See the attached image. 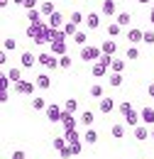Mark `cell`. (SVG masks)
<instances>
[{
	"instance_id": "d6a6232c",
	"label": "cell",
	"mask_w": 154,
	"mask_h": 159,
	"mask_svg": "<svg viewBox=\"0 0 154 159\" xmlns=\"http://www.w3.org/2000/svg\"><path fill=\"white\" fill-rule=\"evenodd\" d=\"M74 44H78V47H86V44H88V34L78 30V32H76V37H74Z\"/></svg>"
},
{
	"instance_id": "484cf974",
	"label": "cell",
	"mask_w": 154,
	"mask_h": 159,
	"mask_svg": "<svg viewBox=\"0 0 154 159\" xmlns=\"http://www.w3.org/2000/svg\"><path fill=\"white\" fill-rule=\"evenodd\" d=\"M39 12H42L44 17H52V15L57 12V10H54V2H42V5H39Z\"/></svg>"
},
{
	"instance_id": "7c38bea8",
	"label": "cell",
	"mask_w": 154,
	"mask_h": 159,
	"mask_svg": "<svg viewBox=\"0 0 154 159\" xmlns=\"http://www.w3.org/2000/svg\"><path fill=\"white\" fill-rule=\"evenodd\" d=\"M132 135H135V139L144 142V139H149V137H152V127H147V125H137L135 130H132Z\"/></svg>"
},
{
	"instance_id": "bcb514c9",
	"label": "cell",
	"mask_w": 154,
	"mask_h": 159,
	"mask_svg": "<svg viewBox=\"0 0 154 159\" xmlns=\"http://www.w3.org/2000/svg\"><path fill=\"white\" fill-rule=\"evenodd\" d=\"M37 5H42L39 0H25V2H22V7H25V10H37Z\"/></svg>"
},
{
	"instance_id": "db71d44e",
	"label": "cell",
	"mask_w": 154,
	"mask_h": 159,
	"mask_svg": "<svg viewBox=\"0 0 154 159\" xmlns=\"http://www.w3.org/2000/svg\"><path fill=\"white\" fill-rule=\"evenodd\" d=\"M0 5H2V7H7V5H10V0H0Z\"/></svg>"
},
{
	"instance_id": "d590c367",
	"label": "cell",
	"mask_w": 154,
	"mask_h": 159,
	"mask_svg": "<svg viewBox=\"0 0 154 159\" xmlns=\"http://www.w3.org/2000/svg\"><path fill=\"white\" fill-rule=\"evenodd\" d=\"M47 105H49V103L42 98V96H37V98L32 100V108H34V110H47Z\"/></svg>"
},
{
	"instance_id": "cb8c5ba5",
	"label": "cell",
	"mask_w": 154,
	"mask_h": 159,
	"mask_svg": "<svg viewBox=\"0 0 154 159\" xmlns=\"http://www.w3.org/2000/svg\"><path fill=\"white\" fill-rule=\"evenodd\" d=\"M115 22L120 25V27H127V25H132V15H130V12H117Z\"/></svg>"
},
{
	"instance_id": "f6af8a7d",
	"label": "cell",
	"mask_w": 154,
	"mask_h": 159,
	"mask_svg": "<svg viewBox=\"0 0 154 159\" xmlns=\"http://www.w3.org/2000/svg\"><path fill=\"white\" fill-rule=\"evenodd\" d=\"M66 144H69V142H66V137H54V149H59V152H61Z\"/></svg>"
},
{
	"instance_id": "ba28073f",
	"label": "cell",
	"mask_w": 154,
	"mask_h": 159,
	"mask_svg": "<svg viewBox=\"0 0 154 159\" xmlns=\"http://www.w3.org/2000/svg\"><path fill=\"white\" fill-rule=\"evenodd\" d=\"M98 110H100L103 115H108V113H113V110H115V100L110 98V96H103V98L98 100Z\"/></svg>"
},
{
	"instance_id": "44dd1931",
	"label": "cell",
	"mask_w": 154,
	"mask_h": 159,
	"mask_svg": "<svg viewBox=\"0 0 154 159\" xmlns=\"http://www.w3.org/2000/svg\"><path fill=\"white\" fill-rule=\"evenodd\" d=\"M83 142L96 144V142H98V130H93V127H86V132H83Z\"/></svg>"
},
{
	"instance_id": "9a60e30c",
	"label": "cell",
	"mask_w": 154,
	"mask_h": 159,
	"mask_svg": "<svg viewBox=\"0 0 154 159\" xmlns=\"http://www.w3.org/2000/svg\"><path fill=\"white\" fill-rule=\"evenodd\" d=\"M5 74H7V79L12 83H17V81H22V66H10Z\"/></svg>"
},
{
	"instance_id": "8992f818",
	"label": "cell",
	"mask_w": 154,
	"mask_h": 159,
	"mask_svg": "<svg viewBox=\"0 0 154 159\" xmlns=\"http://www.w3.org/2000/svg\"><path fill=\"white\" fill-rule=\"evenodd\" d=\"M49 52H52L54 57H59V59L66 57V54H69V42H52V44H49Z\"/></svg>"
},
{
	"instance_id": "6da1fadb",
	"label": "cell",
	"mask_w": 154,
	"mask_h": 159,
	"mask_svg": "<svg viewBox=\"0 0 154 159\" xmlns=\"http://www.w3.org/2000/svg\"><path fill=\"white\" fill-rule=\"evenodd\" d=\"M78 57H81V61H93L96 64L103 57V52H100V47H96V44H86V47H81Z\"/></svg>"
},
{
	"instance_id": "e575fe53",
	"label": "cell",
	"mask_w": 154,
	"mask_h": 159,
	"mask_svg": "<svg viewBox=\"0 0 154 159\" xmlns=\"http://www.w3.org/2000/svg\"><path fill=\"white\" fill-rule=\"evenodd\" d=\"M110 69H113V74H122V71H125V61L122 59H113Z\"/></svg>"
},
{
	"instance_id": "7a4b0ae2",
	"label": "cell",
	"mask_w": 154,
	"mask_h": 159,
	"mask_svg": "<svg viewBox=\"0 0 154 159\" xmlns=\"http://www.w3.org/2000/svg\"><path fill=\"white\" fill-rule=\"evenodd\" d=\"M37 61H39V66H42L44 71H54V69H59V57H54L52 52H42V54H37Z\"/></svg>"
},
{
	"instance_id": "60d3db41",
	"label": "cell",
	"mask_w": 154,
	"mask_h": 159,
	"mask_svg": "<svg viewBox=\"0 0 154 159\" xmlns=\"http://www.w3.org/2000/svg\"><path fill=\"white\" fill-rule=\"evenodd\" d=\"M10 86H12V81L7 79V74H2L0 76V91H10Z\"/></svg>"
},
{
	"instance_id": "ee69618b",
	"label": "cell",
	"mask_w": 154,
	"mask_h": 159,
	"mask_svg": "<svg viewBox=\"0 0 154 159\" xmlns=\"http://www.w3.org/2000/svg\"><path fill=\"white\" fill-rule=\"evenodd\" d=\"M25 34H27V39H34V37H37V25H27Z\"/></svg>"
},
{
	"instance_id": "d6986e66",
	"label": "cell",
	"mask_w": 154,
	"mask_h": 159,
	"mask_svg": "<svg viewBox=\"0 0 154 159\" xmlns=\"http://www.w3.org/2000/svg\"><path fill=\"white\" fill-rule=\"evenodd\" d=\"M108 69H110L108 64H103V61H96V64H93V76H96V79L105 76V74H108Z\"/></svg>"
},
{
	"instance_id": "4fadbf2b",
	"label": "cell",
	"mask_w": 154,
	"mask_h": 159,
	"mask_svg": "<svg viewBox=\"0 0 154 159\" xmlns=\"http://www.w3.org/2000/svg\"><path fill=\"white\" fill-rule=\"evenodd\" d=\"M125 125H130L132 130H135L137 125H142V115H139V110H132V113H127V115H125Z\"/></svg>"
},
{
	"instance_id": "f1b7e54d",
	"label": "cell",
	"mask_w": 154,
	"mask_h": 159,
	"mask_svg": "<svg viewBox=\"0 0 154 159\" xmlns=\"http://www.w3.org/2000/svg\"><path fill=\"white\" fill-rule=\"evenodd\" d=\"M61 30H64V34H66V37H76V32H78V25H74V22H66V25H64Z\"/></svg>"
},
{
	"instance_id": "277c9868",
	"label": "cell",
	"mask_w": 154,
	"mask_h": 159,
	"mask_svg": "<svg viewBox=\"0 0 154 159\" xmlns=\"http://www.w3.org/2000/svg\"><path fill=\"white\" fill-rule=\"evenodd\" d=\"M12 88H15V93L17 96H32L34 93V88H37V83L34 81H17V83H12Z\"/></svg>"
},
{
	"instance_id": "4dcf8cb0",
	"label": "cell",
	"mask_w": 154,
	"mask_h": 159,
	"mask_svg": "<svg viewBox=\"0 0 154 159\" xmlns=\"http://www.w3.org/2000/svg\"><path fill=\"white\" fill-rule=\"evenodd\" d=\"M64 110H66V113H74V115H76V110H78V100H76V98H69L66 103H64Z\"/></svg>"
},
{
	"instance_id": "e0dca14e",
	"label": "cell",
	"mask_w": 154,
	"mask_h": 159,
	"mask_svg": "<svg viewBox=\"0 0 154 159\" xmlns=\"http://www.w3.org/2000/svg\"><path fill=\"white\" fill-rule=\"evenodd\" d=\"M34 83H37V88H42V91H49L52 88V79L47 74H39L37 79H34Z\"/></svg>"
},
{
	"instance_id": "f907efd6",
	"label": "cell",
	"mask_w": 154,
	"mask_h": 159,
	"mask_svg": "<svg viewBox=\"0 0 154 159\" xmlns=\"http://www.w3.org/2000/svg\"><path fill=\"white\" fill-rule=\"evenodd\" d=\"M147 96H149V98H154V81L147 86Z\"/></svg>"
},
{
	"instance_id": "ac0fdd59",
	"label": "cell",
	"mask_w": 154,
	"mask_h": 159,
	"mask_svg": "<svg viewBox=\"0 0 154 159\" xmlns=\"http://www.w3.org/2000/svg\"><path fill=\"white\" fill-rule=\"evenodd\" d=\"M100 52H103V54H108V57H113V54L117 52V44H115L113 39H108V42H100Z\"/></svg>"
},
{
	"instance_id": "ab89813d",
	"label": "cell",
	"mask_w": 154,
	"mask_h": 159,
	"mask_svg": "<svg viewBox=\"0 0 154 159\" xmlns=\"http://www.w3.org/2000/svg\"><path fill=\"white\" fill-rule=\"evenodd\" d=\"M71 66H74V59H71V57H69V54H66V57H61V59H59V69H71Z\"/></svg>"
},
{
	"instance_id": "9c48e42d",
	"label": "cell",
	"mask_w": 154,
	"mask_h": 159,
	"mask_svg": "<svg viewBox=\"0 0 154 159\" xmlns=\"http://www.w3.org/2000/svg\"><path fill=\"white\" fill-rule=\"evenodd\" d=\"M139 115H142V125L154 127V108H152V105H144V108L139 110Z\"/></svg>"
},
{
	"instance_id": "11a10c76",
	"label": "cell",
	"mask_w": 154,
	"mask_h": 159,
	"mask_svg": "<svg viewBox=\"0 0 154 159\" xmlns=\"http://www.w3.org/2000/svg\"><path fill=\"white\" fill-rule=\"evenodd\" d=\"M12 2H15V5H22V2H25V0H12Z\"/></svg>"
},
{
	"instance_id": "9f6ffc18",
	"label": "cell",
	"mask_w": 154,
	"mask_h": 159,
	"mask_svg": "<svg viewBox=\"0 0 154 159\" xmlns=\"http://www.w3.org/2000/svg\"><path fill=\"white\" fill-rule=\"evenodd\" d=\"M137 2H152V0H137Z\"/></svg>"
},
{
	"instance_id": "6f0895ef",
	"label": "cell",
	"mask_w": 154,
	"mask_h": 159,
	"mask_svg": "<svg viewBox=\"0 0 154 159\" xmlns=\"http://www.w3.org/2000/svg\"><path fill=\"white\" fill-rule=\"evenodd\" d=\"M152 139H154V127H152Z\"/></svg>"
},
{
	"instance_id": "c3c4849f",
	"label": "cell",
	"mask_w": 154,
	"mask_h": 159,
	"mask_svg": "<svg viewBox=\"0 0 154 159\" xmlns=\"http://www.w3.org/2000/svg\"><path fill=\"white\" fill-rule=\"evenodd\" d=\"M10 159H27V154H25L22 149H15V152H12V157H10Z\"/></svg>"
},
{
	"instance_id": "8d00e7d4",
	"label": "cell",
	"mask_w": 154,
	"mask_h": 159,
	"mask_svg": "<svg viewBox=\"0 0 154 159\" xmlns=\"http://www.w3.org/2000/svg\"><path fill=\"white\" fill-rule=\"evenodd\" d=\"M15 47H17V39H15V37H5V39H2V49H5V52L15 49Z\"/></svg>"
},
{
	"instance_id": "d4e9b609",
	"label": "cell",
	"mask_w": 154,
	"mask_h": 159,
	"mask_svg": "<svg viewBox=\"0 0 154 159\" xmlns=\"http://www.w3.org/2000/svg\"><path fill=\"white\" fill-rule=\"evenodd\" d=\"M64 137L69 144H76V142H83V137L78 135V130H69V132H64Z\"/></svg>"
},
{
	"instance_id": "4316f807",
	"label": "cell",
	"mask_w": 154,
	"mask_h": 159,
	"mask_svg": "<svg viewBox=\"0 0 154 159\" xmlns=\"http://www.w3.org/2000/svg\"><path fill=\"white\" fill-rule=\"evenodd\" d=\"M110 135H113L115 139H122V137H125V125H122V122H115L113 130H110Z\"/></svg>"
},
{
	"instance_id": "74e56055",
	"label": "cell",
	"mask_w": 154,
	"mask_h": 159,
	"mask_svg": "<svg viewBox=\"0 0 154 159\" xmlns=\"http://www.w3.org/2000/svg\"><path fill=\"white\" fill-rule=\"evenodd\" d=\"M69 37L64 34V30H52V42H66Z\"/></svg>"
},
{
	"instance_id": "5bb4252c",
	"label": "cell",
	"mask_w": 154,
	"mask_h": 159,
	"mask_svg": "<svg viewBox=\"0 0 154 159\" xmlns=\"http://www.w3.org/2000/svg\"><path fill=\"white\" fill-rule=\"evenodd\" d=\"M47 25H49L52 30H61V27H64L66 22H64V15H61V12L57 10V12H54V15H52V17L47 20Z\"/></svg>"
},
{
	"instance_id": "f5cc1de1",
	"label": "cell",
	"mask_w": 154,
	"mask_h": 159,
	"mask_svg": "<svg viewBox=\"0 0 154 159\" xmlns=\"http://www.w3.org/2000/svg\"><path fill=\"white\" fill-rule=\"evenodd\" d=\"M149 22L154 25V2H152V10H149Z\"/></svg>"
},
{
	"instance_id": "836d02e7",
	"label": "cell",
	"mask_w": 154,
	"mask_h": 159,
	"mask_svg": "<svg viewBox=\"0 0 154 159\" xmlns=\"http://www.w3.org/2000/svg\"><path fill=\"white\" fill-rule=\"evenodd\" d=\"M125 57H127V59H130V61L139 59V49H137L135 44H130V47H127V52H125Z\"/></svg>"
},
{
	"instance_id": "2e32d148",
	"label": "cell",
	"mask_w": 154,
	"mask_h": 159,
	"mask_svg": "<svg viewBox=\"0 0 154 159\" xmlns=\"http://www.w3.org/2000/svg\"><path fill=\"white\" fill-rule=\"evenodd\" d=\"M127 39L132 42V44H137V42L144 39V30H139V27H132L130 32H127Z\"/></svg>"
},
{
	"instance_id": "83f0119b",
	"label": "cell",
	"mask_w": 154,
	"mask_h": 159,
	"mask_svg": "<svg viewBox=\"0 0 154 159\" xmlns=\"http://www.w3.org/2000/svg\"><path fill=\"white\" fill-rule=\"evenodd\" d=\"M108 34H110V39H115V37L122 34V27H120L117 22H110V25H108Z\"/></svg>"
},
{
	"instance_id": "7dc6e473",
	"label": "cell",
	"mask_w": 154,
	"mask_h": 159,
	"mask_svg": "<svg viewBox=\"0 0 154 159\" xmlns=\"http://www.w3.org/2000/svg\"><path fill=\"white\" fill-rule=\"evenodd\" d=\"M142 42H144V44H154V32L152 30H144V39Z\"/></svg>"
},
{
	"instance_id": "f546056e",
	"label": "cell",
	"mask_w": 154,
	"mask_h": 159,
	"mask_svg": "<svg viewBox=\"0 0 154 159\" xmlns=\"http://www.w3.org/2000/svg\"><path fill=\"white\" fill-rule=\"evenodd\" d=\"M108 83H110L113 88H120V86H122V74H113V71H110V76H108Z\"/></svg>"
},
{
	"instance_id": "3957f363",
	"label": "cell",
	"mask_w": 154,
	"mask_h": 159,
	"mask_svg": "<svg viewBox=\"0 0 154 159\" xmlns=\"http://www.w3.org/2000/svg\"><path fill=\"white\" fill-rule=\"evenodd\" d=\"M34 44H52V27H49L47 22H39V25H37Z\"/></svg>"
},
{
	"instance_id": "b9f144b4",
	"label": "cell",
	"mask_w": 154,
	"mask_h": 159,
	"mask_svg": "<svg viewBox=\"0 0 154 159\" xmlns=\"http://www.w3.org/2000/svg\"><path fill=\"white\" fill-rule=\"evenodd\" d=\"M91 96H93V98H103V86H98V83H93V86H91Z\"/></svg>"
},
{
	"instance_id": "52a82bcc",
	"label": "cell",
	"mask_w": 154,
	"mask_h": 159,
	"mask_svg": "<svg viewBox=\"0 0 154 159\" xmlns=\"http://www.w3.org/2000/svg\"><path fill=\"white\" fill-rule=\"evenodd\" d=\"M76 125H78L76 115L64 110V115H61V127H64V132H69V130H76Z\"/></svg>"
},
{
	"instance_id": "f35d334b",
	"label": "cell",
	"mask_w": 154,
	"mask_h": 159,
	"mask_svg": "<svg viewBox=\"0 0 154 159\" xmlns=\"http://www.w3.org/2000/svg\"><path fill=\"white\" fill-rule=\"evenodd\" d=\"M59 154H61V159H71V157H76V152H74V147H71V144H66V147H64Z\"/></svg>"
},
{
	"instance_id": "7bdbcfd3",
	"label": "cell",
	"mask_w": 154,
	"mask_h": 159,
	"mask_svg": "<svg viewBox=\"0 0 154 159\" xmlns=\"http://www.w3.org/2000/svg\"><path fill=\"white\" fill-rule=\"evenodd\" d=\"M69 22H74V25H81V22H86V17H83V12H71Z\"/></svg>"
},
{
	"instance_id": "681fc988",
	"label": "cell",
	"mask_w": 154,
	"mask_h": 159,
	"mask_svg": "<svg viewBox=\"0 0 154 159\" xmlns=\"http://www.w3.org/2000/svg\"><path fill=\"white\" fill-rule=\"evenodd\" d=\"M0 100L7 103V100H10V91H0Z\"/></svg>"
},
{
	"instance_id": "5b68a950",
	"label": "cell",
	"mask_w": 154,
	"mask_h": 159,
	"mask_svg": "<svg viewBox=\"0 0 154 159\" xmlns=\"http://www.w3.org/2000/svg\"><path fill=\"white\" fill-rule=\"evenodd\" d=\"M44 115H47V120H49V122H61L64 108H61V105H57V103H49V105H47V110H44Z\"/></svg>"
},
{
	"instance_id": "7402d4cb",
	"label": "cell",
	"mask_w": 154,
	"mask_h": 159,
	"mask_svg": "<svg viewBox=\"0 0 154 159\" xmlns=\"http://www.w3.org/2000/svg\"><path fill=\"white\" fill-rule=\"evenodd\" d=\"M86 27H88V30H98V27H100V17H98L96 12L86 15Z\"/></svg>"
},
{
	"instance_id": "ffe728a7",
	"label": "cell",
	"mask_w": 154,
	"mask_h": 159,
	"mask_svg": "<svg viewBox=\"0 0 154 159\" xmlns=\"http://www.w3.org/2000/svg\"><path fill=\"white\" fill-rule=\"evenodd\" d=\"M93 113H91V110H83V113H81V118H78V122H81V125H83V127H93Z\"/></svg>"
},
{
	"instance_id": "1f68e13d",
	"label": "cell",
	"mask_w": 154,
	"mask_h": 159,
	"mask_svg": "<svg viewBox=\"0 0 154 159\" xmlns=\"http://www.w3.org/2000/svg\"><path fill=\"white\" fill-rule=\"evenodd\" d=\"M117 110H120V115L125 118V115H127V113H132L135 108H132V103H130V100H122V103L117 105Z\"/></svg>"
},
{
	"instance_id": "8fae6325",
	"label": "cell",
	"mask_w": 154,
	"mask_h": 159,
	"mask_svg": "<svg viewBox=\"0 0 154 159\" xmlns=\"http://www.w3.org/2000/svg\"><path fill=\"white\" fill-rule=\"evenodd\" d=\"M34 64H39V61L32 52H22V54H20V66H22V69H32Z\"/></svg>"
},
{
	"instance_id": "816d5d0a",
	"label": "cell",
	"mask_w": 154,
	"mask_h": 159,
	"mask_svg": "<svg viewBox=\"0 0 154 159\" xmlns=\"http://www.w3.org/2000/svg\"><path fill=\"white\" fill-rule=\"evenodd\" d=\"M0 64H2V66L7 64V52H5V49H2V54H0Z\"/></svg>"
},
{
	"instance_id": "603a6c76",
	"label": "cell",
	"mask_w": 154,
	"mask_h": 159,
	"mask_svg": "<svg viewBox=\"0 0 154 159\" xmlns=\"http://www.w3.org/2000/svg\"><path fill=\"white\" fill-rule=\"evenodd\" d=\"M42 17H44V15L39 12V7H37V10H27V22H29V25H39Z\"/></svg>"
},
{
	"instance_id": "30bf717a",
	"label": "cell",
	"mask_w": 154,
	"mask_h": 159,
	"mask_svg": "<svg viewBox=\"0 0 154 159\" xmlns=\"http://www.w3.org/2000/svg\"><path fill=\"white\" fill-rule=\"evenodd\" d=\"M100 12L105 15V17H117V2L115 0H103V5H100Z\"/></svg>"
}]
</instances>
